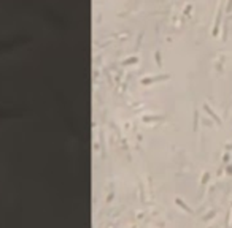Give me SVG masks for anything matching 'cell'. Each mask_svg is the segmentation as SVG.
I'll use <instances>...</instances> for the list:
<instances>
[{
	"label": "cell",
	"instance_id": "cell-1",
	"mask_svg": "<svg viewBox=\"0 0 232 228\" xmlns=\"http://www.w3.org/2000/svg\"><path fill=\"white\" fill-rule=\"evenodd\" d=\"M227 149H232V144H229V146H227Z\"/></svg>",
	"mask_w": 232,
	"mask_h": 228
}]
</instances>
